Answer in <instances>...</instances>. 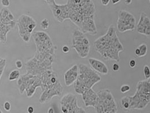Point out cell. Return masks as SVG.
I'll return each mask as SVG.
<instances>
[{
  "instance_id": "obj_1",
  "label": "cell",
  "mask_w": 150,
  "mask_h": 113,
  "mask_svg": "<svg viewBox=\"0 0 150 113\" xmlns=\"http://www.w3.org/2000/svg\"><path fill=\"white\" fill-rule=\"evenodd\" d=\"M94 49L105 60L120 61L119 53L124 50V46L118 38L116 30L111 25L105 35L98 38L94 42Z\"/></svg>"
},
{
  "instance_id": "obj_2",
  "label": "cell",
  "mask_w": 150,
  "mask_h": 113,
  "mask_svg": "<svg viewBox=\"0 0 150 113\" xmlns=\"http://www.w3.org/2000/svg\"><path fill=\"white\" fill-rule=\"evenodd\" d=\"M41 82V95L39 102L44 104L49 102L55 96H60L63 91V87L60 83L57 73L52 70H47L38 76Z\"/></svg>"
},
{
  "instance_id": "obj_3",
  "label": "cell",
  "mask_w": 150,
  "mask_h": 113,
  "mask_svg": "<svg viewBox=\"0 0 150 113\" xmlns=\"http://www.w3.org/2000/svg\"><path fill=\"white\" fill-rule=\"evenodd\" d=\"M69 19L80 28L83 20L88 17L95 16L96 8L90 0H68Z\"/></svg>"
},
{
  "instance_id": "obj_4",
  "label": "cell",
  "mask_w": 150,
  "mask_h": 113,
  "mask_svg": "<svg viewBox=\"0 0 150 113\" xmlns=\"http://www.w3.org/2000/svg\"><path fill=\"white\" fill-rule=\"evenodd\" d=\"M101 80L100 76L88 66L80 63L79 65V75L74 84L75 92L79 95L83 93Z\"/></svg>"
},
{
  "instance_id": "obj_5",
  "label": "cell",
  "mask_w": 150,
  "mask_h": 113,
  "mask_svg": "<svg viewBox=\"0 0 150 113\" xmlns=\"http://www.w3.org/2000/svg\"><path fill=\"white\" fill-rule=\"evenodd\" d=\"M95 109L96 113H117V107L111 91L108 89L99 90Z\"/></svg>"
},
{
  "instance_id": "obj_6",
  "label": "cell",
  "mask_w": 150,
  "mask_h": 113,
  "mask_svg": "<svg viewBox=\"0 0 150 113\" xmlns=\"http://www.w3.org/2000/svg\"><path fill=\"white\" fill-rule=\"evenodd\" d=\"M32 37L36 45V52L56 56L57 48L54 45L52 38L44 31H35Z\"/></svg>"
},
{
  "instance_id": "obj_7",
  "label": "cell",
  "mask_w": 150,
  "mask_h": 113,
  "mask_svg": "<svg viewBox=\"0 0 150 113\" xmlns=\"http://www.w3.org/2000/svg\"><path fill=\"white\" fill-rule=\"evenodd\" d=\"M17 85L20 93L22 95L25 92L27 97L30 98L35 95L37 88L41 87V82L38 76L26 73L21 76Z\"/></svg>"
},
{
  "instance_id": "obj_8",
  "label": "cell",
  "mask_w": 150,
  "mask_h": 113,
  "mask_svg": "<svg viewBox=\"0 0 150 113\" xmlns=\"http://www.w3.org/2000/svg\"><path fill=\"white\" fill-rule=\"evenodd\" d=\"M16 20L8 8L0 10V42L5 44L7 41L8 33L15 28Z\"/></svg>"
},
{
  "instance_id": "obj_9",
  "label": "cell",
  "mask_w": 150,
  "mask_h": 113,
  "mask_svg": "<svg viewBox=\"0 0 150 113\" xmlns=\"http://www.w3.org/2000/svg\"><path fill=\"white\" fill-rule=\"evenodd\" d=\"M18 33L25 43H29L33 31L37 27V22L30 16L23 14L16 20Z\"/></svg>"
},
{
  "instance_id": "obj_10",
  "label": "cell",
  "mask_w": 150,
  "mask_h": 113,
  "mask_svg": "<svg viewBox=\"0 0 150 113\" xmlns=\"http://www.w3.org/2000/svg\"><path fill=\"white\" fill-rule=\"evenodd\" d=\"M72 48L81 58H86L90 52V42L85 35L80 30H76L73 32Z\"/></svg>"
},
{
  "instance_id": "obj_11",
  "label": "cell",
  "mask_w": 150,
  "mask_h": 113,
  "mask_svg": "<svg viewBox=\"0 0 150 113\" xmlns=\"http://www.w3.org/2000/svg\"><path fill=\"white\" fill-rule=\"evenodd\" d=\"M60 109L63 113H86L78 106L76 96L71 93L65 95L60 100Z\"/></svg>"
},
{
  "instance_id": "obj_12",
  "label": "cell",
  "mask_w": 150,
  "mask_h": 113,
  "mask_svg": "<svg viewBox=\"0 0 150 113\" xmlns=\"http://www.w3.org/2000/svg\"><path fill=\"white\" fill-rule=\"evenodd\" d=\"M117 26L120 32L134 30L136 28L134 16L126 10H120L118 16Z\"/></svg>"
},
{
  "instance_id": "obj_13",
  "label": "cell",
  "mask_w": 150,
  "mask_h": 113,
  "mask_svg": "<svg viewBox=\"0 0 150 113\" xmlns=\"http://www.w3.org/2000/svg\"><path fill=\"white\" fill-rule=\"evenodd\" d=\"M46 2L51 9L53 16L59 22H64L69 19L68 8L67 4L59 5L55 2V0H47Z\"/></svg>"
},
{
  "instance_id": "obj_14",
  "label": "cell",
  "mask_w": 150,
  "mask_h": 113,
  "mask_svg": "<svg viewBox=\"0 0 150 113\" xmlns=\"http://www.w3.org/2000/svg\"><path fill=\"white\" fill-rule=\"evenodd\" d=\"M137 32L146 36H150V19L147 14L143 13L137 26Z\"/></svg>"
},
{
  "instance_id": "obj_15",
  "label": "cell",
  "mask_w": 150,
  "mask_h": 113,
  "mask_svg": "<svg viewBox=\"0 0 150 113\" xmlns=\"http://www.w3.org/2000/svg\"><path fill=\"white\" fill-rule=\"evenodd\" d=\"M98 98L97 93L91 88L85 91L82 95V98L86 107H95Z\"/></svg>"
},
{
  "instance_id": "obj_16",
  "label": "cell",
  "mask_w": 150,
  "mask_h": 113,
  "mask_svg": "<svg viewBox=\"0 0 150 113\" xmlns=\"http://www.w3.org/2000/svg\"><path fill=\"white\" fill-rule=\"evenodd\" d=\"M79 75V66L74 65L68 69L64 74V83L66 86L69 87L74 84Z\"/></svg>"
},
{
  "instance_id": "obj_17",
  "label": "cell",
  "mask_w": 150,
  "mask_h": 113,
  "mask_svg": "<svg viewBox=\"0 0 150 113\" xmlns=\"http://www.w3.org/2000/svg\"><path fill=\"white\" fill-rule=\"evenodd\" d=\"M88 60L92 69L95 71L102 75H107L108 73V68L103 62L93 58H90Z\"/></svg>"
},
{
  "instance_id": "obj_18",
  "label": "cell",
  "mask_w": 150,
  "mask_h": 113,
  "mask_svg": "<svg viewBox=\"0 0 150 113\" xmlns=\"http://www.w3.org/2000/svg\"><path fill=\"white\" fill-rule=\"evenodd\" d=\"M21 72L18 70H13L8 75V80L13 81L15 80H18L21 77Z\"/></svg>"
},
{
  "instance_id": "obj_19",
  "label": "cell",
  "mask_w": 150,
  "mask_h": 113,
  "mask_svg": "<svg viewBox=\"0 0 150 113\" xmlns=\"http://www.w3.org/2000/svg\"><path fill=\"white\" fill-rule=\"evenodd\" d=\"M120 106L126 110H129V99L128 96H125L121 98L120 101Z\"/></svg>"
},
{
  "instance_id": "obj_20",
  "label": "cell",
  "mask_w": 150,
  "mask_h": 113,
  "mask_svg": "<svg viewBox=\"0 0 150 113\" xmlns=\"http://www.w3.org/2000/svg\"><path fill=\"white\" fill-rule=\"evenodd\" d=\"M138 48L139 49L140 51V55L139 57H142L143 56H145L147 53V46L146 44H142L139 45Z\"/></svg>"
},
{
  "instance_id": "obj_21",
  "label": "cell",
  "mask_w": 150,
  "mask_h": 113,
  "mask_svg": "<svg viewBox=\"0 0 150 113\" xmlns=\"http://www.w3.org/2000/svg\"><path fill=\"white\" fill-rule=\"evenodd\" d=\"M6 66V60L3 58L0 57V80L4 72L5 68Z\"/></svg>"
},
{
  "instance_id": "obj_22",
  "label": "cell",
  "mask_w": 150,
  "mask_h": 113,
  "mask_svg": "<svg viewBox=\"0 0 150 113\" xmlns=\"http://www.w3.org/2000/svg\"><path fill=\"white\" fill-rule=\"evenodd\" d=\"M49 26H50V23H49V21L47 19L45 18L41 21L40 27L43 30H47L49 28Z\"/></svg>"
},
{
  "instance_id": "obj_23",
  "label": "cell",
  "mask_w": 150,
  "mask_h": 113,
  "mask_svg": "<svg viewBox=\"0 0 150 113\" xmlns=\"http://www.w3.org/2000/svg\"><path fill=\"white\" fill-rule=\"evenodd\" d=\"M143 72L144 77L147 80L150 79V68L148 65H145L143 68Z\"/></svg>"
},
{
  "instance_id": "obj_24",
  "label": "cell",
  "mask_w": 150,
  "mask_h": 113,
  "mask_svg": "<svg viewBox=\"0 0 150 113\" xmlns=\"http://www.w3.org/2000/svg\"><path fill=\"white\" fill-rule=\"evenodd\" d=\"M3 106H4V110H5L6 112H10V111L11 110V104H10V102H8V101L5 102V103L4 104V105Z\"/></svg>"
},
{
  "instance_id": "obj_25",
  "label": "cell",
  "mask_w": 150,
  "mask_h": 113,
  "mask_svg": "<svg viewBox=\"0 0 150 113\" xmlns=\"http://www.w3.org/2000/svg\"><path fill=\"white\" fill-rule=\"evenodd\" d=\"M130 90V87L128 85H123L121 86L120 88V91L122 93H125L126 92H128Z\"/></svg>"
},
{
  "instance_id": "obj_26",
  "label": "cell",
  "mask_w": 150,
  "mask_h": 113,
  "mask_svg": "<svg viewBox=\"0 0 150 113\" xmlns=\"http://www.w3.org/2000/svg\"><path fill=\"white\" fill-rule=\"evenodd\" d=\"M2 5L4 8H8L10 5V1L8 0H2L1 1Z\"/></svg>"
},
{
  "instance_id": "obj_27",
  "label": "cell",
  "mask_w": 150,
  "mask_h": 113,
  "mask_svg": "<svg viewBox=\"0 0 150 113\" xmlns=\"http://www.w3.org/2000/svg\"><path fill=\"white\" fill-rule=\"evenodd\" d=\"M15 66L18 69H21L23 68V62L22 60H16L15 62Z\"/></svg>"
},
{
  "instance_id": "obj_28",
  "label": "cell",
  "mask_w": 150,
  "mask_h": 113,
  "mask_svg": "<svg viewBox=\"0 0 150 113\" xmlns=\"http://www.w3.org/2000/svg\"><path fill=\"white\" fill-rule=\"evenodd\" d=\"M62 52L64 53H69V48L67 46V45H64L62 47Z\"/></svg>"
},
{
  "instance_id": "obj_29",
  "label": "cell",
  "mask_w": 150,
  "mask_h": 113,
  "mask_svg": "<svg viewBox=\"0 0 150 113\" xmlns=\"http://www.w3.org/2000/svg\"><path fill=\"white\" fill-rule=\"evenodd\" d=\"M119 69H120V66H119V65L117 63H114V64L113 65V71H118L119 70Z\"/></svg>"
},
{
  "instance_id": "obj_30",
  "label": "cell",
  "mask_w": 150,
  "mask_h": 113,
  "mask_svg": "<svg viewBox=\"0 0 150 113\" xmlns=\"http://www.w3.org/2000/svg\"><path fill=\"white\" fill-rule=\"evenodd\" d=\"M35 111L34 107L32 105L29 106L27 108V113H33Z\"/></svg>"
},
{
  "instance_id": "obj_31",
  "label": "cell",
  "mask_w": 150,
  "mask_h": 113,
  "mask_svg": "<svg viewBox=\"0 0 150 113\" xmlns=\"http://www.w3.org/2000/svg\"><path fill=\"white\" fill-rule=\"evenodd\" d=\"M129 65L130 68H135L136 66V61L134 60H131L129 62Z\"/></svg>"
},
{
  "instance_id": "obj_32",
  "label": "cell",
  "mask_w": 150,
  "mask_h": 113,
  "mask_svg": "<svg viewBox=\"0 0 150 113\" xmlns=\"http://www.w3.org/2000/svg\"><path fill=\"white\" fill-rule=\"evenodd\" d=\"M100 2H101V4H102L103 5L107 6V5H108L109 4L110 1V0H102Z\"/></svg>"
},
{
  "instance_id": "obj_33",
  "label": "cell",
  "mask_w": 150,
  "mask_h": 113,
  "mask_svg": "<svg viewBox=\"0 0 150 113\" xmlns=\"http://www.w3.org/2000/svg\"><path fill=\"white\" fill-rule=\"evenodd\" d=\"M134 53H135V54L137 56H138V57L139 56V55H140V51H139V49L138 48H137L135 49Z\"/></svg>"
},
{
  "instance_id": "obj_34",
  "label": "cell",
  "mask_w": 150,
  "mask_h": 113,
  "mask_svg": "<svg viewBox=\"0 0 150 113\" xmlns=\"http://www.w3.org/2000/svg\"><path fill=\"white\" fill-rule=\"evenodd\" d=\"M47 113H54V110L52 107H50V108H49Z\"/></svg>"
},
{
  "instance_id": "obj_35",
  "label": "cell",
  "mask_w": 150,
  "mask_h": 113,
  "mask_svg": "<svg viewBox=\"0 0 150 113\" xmlns=\"http://www.w3.org/2000/svg\"><path fill=\"white\" fill-rule=\"evenodd\" d=\"M119 2H120V0H112L113 4H116Z\"/></svg>"
},
{
  "instance_id": "obj_36",
  "label": "cell",
  "mask_w": 150,
  "mask_h": 113,
  "mask_svg": "<svg viewBox=\"0 0 150 113\" xmlns=\"http://www.w3.org/2000/svg\"><path fill=\"white\" fill-rule=\"evenodd\" d=\"M125 4H128V5L130 4L132 2V1L131 0H126V1H125Z\"/></svg>"
},
{
  "instance_id": "obj_37",
  "label": "cell",
  "mask_w": 150,
  "mask_h": 113,
  "mask_svg": "<svg viewBox=\"0 0 150 113\" xmlns=\"http://www.w3.org/2000/svg\"><path fill=\"white\" fill-rule=\"evenodd\" d=\"M0 113H4V112H2V110H1V109H0Z\"/></svg>"
},
{
  "instance_id": "obj_38",
  "label": "cell",
  "mask_w": 150,
  "mask_h": 113,
  "mask_svg": "<svg viewBox=\"0 0 150 113\" xmlns=\"http://www.w3.org/2000/svg\"></svg>"
},
{
  "instance_id": "obj_39",
  "label": "cell",
  "mask_w": 150,
  "mask_h": 113,
  "mask_svg": "<svg viewBox=\"0 0 150 113\" xmlns=\"http://www.w3.org/2000/svg\"></svg>"
}]
</instances>
